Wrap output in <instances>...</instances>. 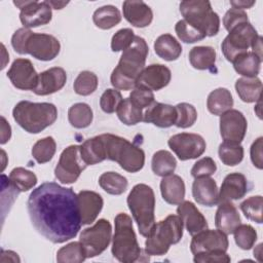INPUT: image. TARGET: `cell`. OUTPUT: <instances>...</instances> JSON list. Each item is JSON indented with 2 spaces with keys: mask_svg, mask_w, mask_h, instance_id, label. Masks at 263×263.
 Returning <instances> with one entry per match:
<instances>
[{
  "mask_svg": "<svg viewBox=\"0 0 263 263\" xmlns=\"http://www.w3.org/2000/svg\"><path fill=\"white\" fill-rule=\"evenodd\" d=\"M27 210L34 228L47 240L63 243L81 228L77 194L54 182H45L29 195Z\"/></svg>",
  "mask_w": 263,
  "mask_h": 263,
  "instance_id": "cell-1",
  "label": "cell"
},
{
  "mask_svg": "<svg viewBox=\"0 0 263 263\" xmlns=\"http://www.w3.org/2000/svg\"><path fill=\"white\" fill-rule=\"evenodd\" d=\"M149 52L147 42L140 36L135 39L129 47L122 51L118 65L111 73V84L116 89L130 90L136 86L140 73L145 68Z\"/></svg>",
  "mask_w": 263,
  "mask_h": 263,
  "instance_id": "cell-2",
  "label": "cell"
},
{
  "mask_svg": "<svg viewBox=\"0 0 263 263\" xmlns=\"http://www.w3.org/2000/svg\"><path fill=\"white\" fill-rule=\"evenodd\" d=\"M12 116L27 133L39 134L57 120L58 109L51 103L21 101L14 106Z\"/></svg>",
  "mask_w": 263,
  "mask_h": 263,
  "instance_id": "cell-3",
  "label": "cell"
},
{
  "mask_svg": "<svg viewBox=\"0 0 263 263\" xmlns=\"http://www.w3.org/2000/svg\"><path fill=\"white\" fill-rule=\"evenodd\" d=\"M100 137L104 144L106 159L116 161L128 173H137L143 168L145 164L143 149L113 134H102Z\"/></svg>",
  "mask_w": 263,
  "mask_h": 263,
  "instance_id": "cell-4",
  "label": "cell"
},
{
  "mask_svg": "<svg viewBox=\"0 0 263 263\" xmlns=\"http://www.w3.org/2000/svg\"><path fill=\"white\" fill-rule=\"evenodd\" d=\"M128 209L136 221L141 235L147 237L155 225V195L146 184H137L126 198Z\"/></svg>",
  "mask_w": 263,
  "mask_h": 263,
  "instance_id": "cell-5",
  "label": "cell"
},
{
  "mask_svg": "<svg viewBox=\"0 0 263 263\" xmlns=\"http://www.w3.org/2000/svg\"><path fill=\"white\" fill-rule=\"evenodd\" d=\"M115 232L112 238L111 252L114 258L122 263H134L141 257L142 250L138 243L132 218L119 213L115 219Z\"/></svg>",
  "mask_w": 263,
  "mask_h": 263,
  "instance_id": "cell-6",
  "label": "cell"
},
{
  "mask_svg": "<svg viewBox=\"0 0 263 263\" xmlns=\"http://www.w3.org/2000/svg\"><path fill=\"white\" fill-rule=\"evenodd\" d=\"M183 236V222L178 215H168L155 223L145 241V253L149 256H162L172 245L178 243Z\"/></svg>",
  "mask_w": 263,
  "mask_h": 263,
  "instance_id": "cell-7",
  "label": "cell"
},
{
  "mask_svg": "<svg viewBox=\"0 0 263 263\" xmlns=\"http://www.w3.org/2000/svg\"><path fill=\"white\" fill-rule=\"evenodd\" d=\"M180 12L183 20L198 28L205 36L217 35L220 29V17L212 9L211 3L206 0H188L180 3Z\"/></svg>",
  "mask_w": 263,
  "mask_h": 263,
  "instance_id": "cell-8",
  "label": "cell"
},
{
  "mask_svg": "<svg viewBox=\"0 0 263 263\" xmlns=\"http://www.w3.org/2000/svg\"><path fill=\"white\" fill-rule=\"evenodd\" d=\"M259 35L250 22L233 28L221 44L222 52L228 62H233L238 55L248 51Z\"/></svg>",
  "mask_w": 263,
  "mask_h": 263,
  "instance_id": "cell-9",
  "label": "cell"
},
{
  "mask_svg": "<svg viewBox=\"0 0 263 263\" xmlns=\"http://www.w3.org/2000/svg\"><path fill=\"white\" fill-rule=\"evenodd\" d=\"M112 237V226L106 219H100L91 227L80 233L79 241L83 247L86 258L101 255L109 246Z\"/></svg>",
  "mask_w": 263,
  "mask_h": 263,
  "instance_id": "cell-10",
  "label": "cell"
},
{
  "mask_svg": "<svg viewBox=\"0 0 263 263\" xmlns=\"http://www.w3.org/2000/svg\"><path fill=\"white\" fill-rule=\"evenodd\" d=\"M86 166L80 154V145H70L61 153L54 176L63 184H72L77 181Z\"/></svg>",
  "mask_w": 263,
  "mask_h": 263,
  "instance_id": "cell-11",
  "label": "cell"
},
{
  "mask_svg": "<svg viewBox=\"0 0 263 263\" xmlns=\"http://www.w3.org/2000/svg\"><path fill=\"white\" fill-rule=\"evenodd\" d=\"M167 145L180 160L195 159L203 154L206 148L204 139L197 134L181 133L172 136Z\"/></svg>",
  "mask_w": 263,
  "mask_h": 263,
  "instance_id": "cell-12",
  "label": "cell"
},
{
  "mask_svg": "<svg viewBox=\"0 0 263 263\" xmlns=\"http://www.w3.org/2000/svg\"><path fill=\"white\" fill-rule=\"evenodd\" d=\"M13 4L21 9L20 20L24 28L43 26L51 21L52 8L46 1H13Z\"/></svg>",
  "mask_w": 263,
  "mask_h": 263,
  "instance_id": "cell-13",
  "label": "cell"
},
{
  "mask_svg": "<svg viewBox=\"0 0 263 263\" xmlns=\"http://www.w3.org/2000/svg\"><path fill=\"white\" fill-rule=\"evenodd\" d=\"M60 41L50 34L32 32L26 43V54L39 61L53 60L60 53Z\"/></svg>",
  "mask_w": 263,
  "mask_h": 263,
  "instance_id": "cell-14",
  "label": "cell"
},
{
  "mask_svg": "<svg viewBox=\"0 0 263 263\" xmlns=\"http://www.w3.org/2000/svg\"><path fill=\"white\" fill-rule=\"evenodd\" d=\"M247 127V119L238 110L230 109L220 115V135L224 142L240 144L246 136Z\"/></svg>",
  "mask_w": 263,
  "mask_h": 263,
  "instance_id": "cell-15",
  "label": "cell"
},
{
  "mask_svg": "<svg viewBox=\"0 0 263 263\" xmlns=\"http://www.w3.org/2000/svg\"><path fill=\"white\" fill-rule=\"evenodd\" d=\"M229 246L227 234L219 229H204L194 235L190 242V250L193 255L210 253L213 251H227Z\"/></svg>",
  "mask_w": 263,
  "mask_h": 263,
  "instance_id": "cell-16",
  "label": "cell"
},
{
  "mask_svg": "<svg viewBox=\"0 0 263 263\" xmlns=\"http://www.w3.org/2000/svg\"><path fill=\"white\" fill-rule=\"evenodd\" d=\"M39 74L28 59H16L10 66L7 77L12 85L22 90H34L38 83Z\"/></svg>",
  "mask_w": 263,
  "mask_h": 263,
  "instance_id": "cell-17",
  "label": "cell"
},
{
  "mask_svg": "<svg viewBox=\"0 0 263 263\" xmlns=\"http://www.w3.org/2000/svg\"><path fill=\"white\" fill-rule=\"evenodd\" d=\"M172 78L171 70L162 64H151L140 73L136 85L146 87L150 90H159L165 87Z\"/></svg>",
  "mask_w": 263,
  "mask_h": 263,
  "instance_id": "cell-18",
  "label": "cell"
},
{
  "mask_svg": "<svg viewBox=\"0 0 263 263\" xmlns=\"http://www.w3.org/2000/svg\"><path fill=\"white\" fill-rule=\"evenodd\" d=\"M67 81L66 71L61 67H52L38 76V83L33 90L37 96H47L62 89Z\"/></svg>",
  "mask_w": 263,
  "mask_h": 263,
  "instance_id": "cell-19",
  "label": "cell"
},
{
  "mask_svg": "<svg viewBox=\"0 0 263 263\" xmlns=\"http://www.w3.org/2000/svg\"><path fill=\"white\" fill-rule=\"evenodd\" d=\"M176 107L159 102H153L143 114V121L160 128L171 127L176 123Z\"/></svg>",
  "mask_w": 263,
  "mask_h": 263,
  "instance_id": "cell-20",
  "label": "cell"
},
{
  "mask_svg": "<svg viewBox=\"0 0 263 263\" xmlns=\"http://www.w3.org/2000/svg\"><path fill=\"white\" fill-rule=\"evenodd\" d=\"M248 191L249 186L246 176L240 173H231L222 182L219 190V202L240 199Z\"/></svg>",
  "mask_w": 263,
  "mask_h": 263,
  "instance_id": "cell-21",
  "label": "cell"
},
{
  "mask_svg": "<svg viewBox=\"0 0 263 263\" xmlns=\"http://www.w3.org/2000/svg\"><path fill=\"white\" fill-rule=\"evenodd\" d=\"M80 217L82 225L93 223L103 209L104 200L102 196L90 190H81L77 194Z\"/></svg>",
  "mask_w": 263,
  "mask_h": 263,
  "instance_id": "cell-22",
  "label": "cell"
},
{
  "mask_svg": "<svg viewBox=\"0 0 263 263\" xmlns=\"http://www.w3.org/2000/svg\"><path fill=\"white\" fill-rule=\"evenodd\" d=\"M177 213L189 234L194 235L209 227L204 216L195 204L189 200H183L177 208Z\"/></svg>",
  "mask_w": 263,
  "mask_h": 263,
  "instance_id": "cell-23",
  "label": "cell"
},
{
  "mask_svg": "<svg viewBox=\"0 0 263 263\" xmlns=\"http://www.w3.org/2000/svg\"><path fill=\"white\" fill-rule=\"evenodd\" d=\"M192 195L201 205L214 206L219 203V189L214 179L210 177L195 178L192 184Z\"/></svg>",
  "mask_w": 263,
  "mask_h": 263,
  "instance_id": "cell-24",
  "label": "cell"
},
{
  "mask_svg": "<svg viewBox=\"0 0 263 263\" xmlns=\"http://www.w3.org/2000/svg\"><path fill=\"white\" fill-rule=\"evenodd\" d=\"M122 11L124 18L138 28L149 26L153 20L152 9L143 1H124Z\"/></svg>",
  "mask_w": 263,
  "mask_h": 263,
  "instance_id": "cell-25",
  "label": "cell"
},
{
  "mask_svg": "<svg viewBox=\"0 0 263 263\" xmlns=\"http://www.w3.org/2000/svg\"><path fill=\"white\" fill-rule=\"evenodd\" d=\"M215 215V225L217 229L225 234H232L238 225H240V216L231 201L218 203Z\"/></svg>",
  "mask_w": 263,
  "mask_h": 263,
  "instance_id": "cell-26",
  "label": "cell"
},
{
  "mask_svg": "<svg viewBox=\"0 0 263 263\" xmlns=\"http://www.w3.org/2000/svg\"><path fill=\"white\" fill-rule=\"evenodd\" d=\"M160 192L163 200L170 204L177 205L184 200L185 183L178 175L162 177L160 182Z\"/></svg>",
  "mask_w": 263,
  "mask_h": 263,
  "instance_id": "cell-27",
  "label": "cell"
},
{
  "mask_svg": "<svg viewBox=\"0 0 263 263\" xmlns=\"http://www.w3.org/2000/svg\"><path fill=\"white\" fill-rule=\"evenodd\" d=\"M155 53L164 61H176L182 53V46L171 34L158 36L154 42Z\"/></svg>",
  "mask_w": 263,
  "mask_h": 263,
  "instance_id": "cell-28",
  "label": "cell"
},
{
  "mask_svg": "<svg viewBox=\"0 0 263 263\" xmlns=\"http://www.w3.org/2000/svg\"><path fill=\"white\" fill-rule=\"evenodd\" d=\"M235 90L245 103H256L261 99L262 82L258 77H241L235 82Z\"/></svg>",
  "mask_w": 263,
  "mask_h": 263,
  "instance_id": "cell-29",
  "label": "cell"
},
{
  "mask_svg": "<svg viewBox=\"0 0 263 263\" xmlns=\"http://www.w3.org/2000/svg\"><path fill=\"white\" fill-rule=\"evenodd\" d=\"M233 106L231 92L225 87H218L210 92L206 100L208 110L214 115H222Z\"/></svg>",
  "mask_w": 263,
  "mask_h": 263,
  "instance_id": "cell-30",
  "label": "cell"
},
{
  "mask_svg": "<svg viewBox=\"0 0 263 263\" xmlns=\"http://www.w3.org/2000/svg\"><path fill=\"white\" fill-rule=\"evenodd\" d=\"M80 154L86 165H93L106 159L104 144L100 136L85 140L80 145Z\"/></svg>",
  "mask_w": 263,
  "mask_h": 263,
  "instance_id": "cell-31",
  "label": "cell"
},
{
  "mask_svg": "<svg viewBox=\"0 0 263 263\" xmlns=\"http://www.w3.org/2000/svg\"><path fill=\"white\" fill-rule=\"evenodd\" d=\"M189 62L194 69L213 70L216 63V50L211 46H194L189 51Z\"/></svg>",
  "mask_w": 263,
  "mask_h": 263,
  "instance_id": "cell-32",
  "label": "cell"
},
{
  "mask_svg": "<svg viewBox=\"0 0 263 263\" xmlns=\"http://www.w3.org/2000/svg\"><path fill=\"white\" fill-rule=\"evenodd\" d=\"M262 59L253 51H247L238 55L232 63L234 70L243 77H257L260 72Z\"/></svg>",
  "mask_w": 263,
  "mask_h": 263,
  "instance_id": "cell-33",
  "label": "cell"
},
{
  "mask_svg": "<svg viewBox=\"0 0 263 263\" xmlns=\"http://www.w3.org/2000/svg\"><path fill=\"white\" fill-rule=\"evenodd\" d=\"M92 21L96 27L102 30H109L120 23L121 13L113 5H104L95 10Z\"/></svg>",
  "mask_w": 263,
  "mask_h": 263,
  "instance_id": "cell-34",
  "label": "cell"
},
{
  "mask_svg": "<svg viewBox=\"0 0 263 263\" xmlns=\"http://www.w3.org/2000/svg\"><path fill=\"white\" fill-rule=\"evenodd\" d=\"M177 166V160L173 154L166 150H158L152 156L151 167L153 173L159 177L173 175Z\"/></svg>",
  "mask_w": 263,
  "mask_h": 263,
  "instance_id": "cell-35",
  "label": "cell"
},
{
  "mask_svg": "<svg viewBox=\"0 0 263 263\" xmlns=\"http://www.w3.org/2000/svg\"><path fill=\"white\" fill-rule=\"evenodd\" d=\"M100 187L111 195H120L127 189V179L115 172H106L99 178Z\"/></svg>",
  "mask_w": 263,
  "mask_h": 263,
  "instance_id": "cell-36",
  "label": "cell"
},
{
  "mask_svg": "<svg viewBox=\"0 0 263 263\" xmlns=\"http://www.w3.org/2000/svg\"><path fill=\"white\" fill-rule=\"evenodd\" d=\"M93 114L89 105L85 103H76L68 110V120L75 128H85L92 122Z\"/></svg>",
  "mask_w": 263,
  "mask_h": 263,
  "instance_id": "cell-37",
  "label": "cell"
},
{
  "mask_svg": "<svg viewBox=\"0 0 263 263\" xmlns=\"http://www.w3.org/2000/svg\"><path fill=\"white\" fill-rule=\"evenodd\" d=\"M119 120L125 125H135L143 120V109L134 104L129 98L123 99L116 110Z\"/></svg>",
  "mask_w": 263,
  "mask_h": 263,
  "instance_id": "cell-38",
  "label": "cell"
},
{
  "mask_svg": "<svg viewBox=\"0 0 263 263\" xmlns=\"http://www.w3.org/2000/svg\"><path fill=\"white\" fill-rule=\"evenodd\" d=\"M9 181L18 192H26L36 186L37 177L25 167H14L9 174Z\"/></svg>",
  "mask_w": 263,
  "mask_h": 263,
  "instance_id": "cell-39",
  "label": "cell"
},
{
  "mask_svg": "<svg viewBox=\"0 0 263 263\" xmlns=\"http://www.w3.org/2000/svg\"><path fill=\"white\" fill-rule=\"evenodd\" d=\"M57 150V144L52 137L38 140L32 148V156L38 163H46L52 159Z\"/></svg>",
  "mask_w": 263,
  "mask_h": 263,
  "instance_id": "cell-40",
  "label": "cell"
},
{
  "mask_svg": "<svg viewBox=\"0 0 263 263\" xmlns=\"http://www.w3.org/2000/svg\"><path fill=\"white\" fill-rule=\"evenodd\" d=\"M85 259L86 255L80 241H72L62 247L57 253L59 263H81Z\"/></svg>",
  "mask_w": 263,
  "mask_h": 263,
  "instance_id": "cell-41",
  "label": "cell"
},
{
  "mask_svg": "<svg viewBox=\"0 0 263 263\" xmlns=\"http://www.w3.org/2000/svg\"><path fill=\"white\" fill-rule=\"evenodd\" d=\"M220 160L228 166H234L241 162L243 158V148L240 144L223 142L218 149Z\"/></svg>",
  "mask_w": 263,
  "mask_h": 263,
  "instance_id": "cell-42",
  "label": "cell"
},
{
  "mask_svg": "<svg viewBox=\"0 0 263 263\" xmlns=\"http://www.w3.org/2000/svg\"><path fill=\"white\" fill-rule=\"evenodd\" d=\"M175 31L178 38L185 43H194L206 37L202 31L192 26L185 20H180L177 22L175 26Z\"/></svg>",
  "mask_w": 263,
  "mask_h": 263,
  "instance_id": "cell-43",
  "label": "cell"
},
{
  "mask_svg": "<svg viewBox=\"0 0 263 263\" xmlns=\"http://www.w3.org/2000/svg\"><path fill=\"white\" fill-rule=\"evenodd\" d=\"M73 87L77 95L89 96L98 87V77L90 71H82L76 77Z\"/></svg>",
  "mask_w": 263,
  "mask_h": 263,
  "instance_id": "cell-44",
  "label": "cell"
},
{
  "mask_svg": "<svg viewBox=\"0 0 263 263\" xmlns=\"http://www.w3.org/2000/svg\"><path fill=\"white\" fill-rule=\"evenodd\" d=\"M262 205L263 198L261 195L251 196L240 203V210L249 220L258 224L262 223Z\"/></svg>",
  "mask_w": 263,
  "mask_h": 263,
  "instance_id": "cell-45",
  "label": "cell"
},
{
  "mask_svg": "<svg viewBox=\"0 0 263 263\" xmlns=\"http://www.w3.org/2000/svg\"><path fill=\"white\" fill-rule=\"evenodd\" d=\"M235 243L241 250H250L257 240L256 230L249 224H240L233 231Z\"/></svg>",
  "mask_w": 263,
  "mask_h": 263,
  "instance_id": "cell-46",
  "label": "cell"
},
{
  "mask_svg": "<svg viewBox=\"0 0 263 263\" xmlns=\"http://www.w3.org/2000/svg\"><path fill=\"white\" fill-rule=\"evenodd\" d=\"M176 107L177 120L175 125L180 128H188L192 126L197 119V111L195 107L189 103H179Z\"/></svg>",
  "mask_w": 263,
  "mask_h": 263,
  "instance_id": "cell-47",
  "label": "cell"
},
{
  "mask_svg": "<svg viewBox=\"0 0 263 263\" xmlns=\"http://www.w3.org/2000/svg\"><path fill=\"white\" fill-rule=\"evenodd\" d=\"M123 98L120 91L116 88L106 89L100 98V107L105 113H114L119 104L122 102Z\"/></svg>",
  "mask_w": 263,
  "mask_h": 263,
  "instance_id": "cell-48",
  "label": "cell"
},
{
  "mask_svg": "<svg viewBox=\"0 0 263 263\" xmlns=\"http://www.w3.org/2000/svg\"><path fill=\"white\" fill-rule=\"evenodd\" d=\"M135 33L129 28L118 30L111 39V49L114 52L123 51L130 46L135 39Z\"/></svg>",
  "mask_w": 263,
  "mask_h": 263,
  "instance_id": "cell-49",
  "label": "cell"
},
{
  "mask_svg": "<svg viewBox=\"0 0 263 263\" xmlns=\"http://www.w3.org/2000/svg\"><path fill=\"white\" fill-rule=\"evenodd\" d=\"M128 98L134 104H136L141 109L148 108L153 102H155L153 91L140 85H136L133 88Z\"/></svg>",
  "mask_w": 263,
  "mask_h": 263,
  "instance_id": "cell-50",
  "label": "cell"
},
{
  "mask_svg": "<svg viewBox=\"0 0 263 263\" xmlns=\"http://www.w3.org/2000/svg\"><path fill=\"white\" fill-rule=\"evenodd\" d=\"M217 171L216 162L212 157H202L197 160L191 168V176L194 178L211 177Z\"/></svg>",
  "mask_w": 263,
  "mask_h": 263,
  "instance_id": "cell-51",
  "label": "cell"
},
{
  "mask_svg": "<svg viewBox=\"0 0 263 263\" xmlns=\"http://www.w3.org/2000/svg\"><path fill=\"white\" fill-rule=\"evenodd\" d=\"M249 22L248 14L245 10L241 9H236V8H230L224 15L223 17V25L224 28L230 32L233 28L238 26L239 24Z\"/></svg>",
  "mask_w": 263,
  "mask_h": 263,
  "instance_id": "cell-52",
  "label": "cell"
},
{
  "mask_svg": "<svg viewBox=\"0 0 263 263\" xmlns=\"http://www.w3.org/2000/svg\"><path fill=\"white\" fill-rule=\"evenodd\" d=\"M193 261L195 263H229L231 258L225 251H213L194 255Z\"/></svg>",
  "mask_w": 263,
  "mask_h": 263,
  "instance_id": "cell-53",
  "label": "cell"
},
{
  "mask_svg": "<svg viewBox=\"0 0 263 263\" xmlns=\"http://www.w3.org/2000/svg\"><path fill=\"white\" fill-rule=\"evenodd\" d=\"M32 31L28 28H20L11 37V45L13 49L20 54H26V43Z\"/></svg>",
  "mask_w": 263,
  "mask_h": 263,
  "instance_id": "cell-54",
  "label": "cell"
},
{
  "mask_svg": "<svg viewBox=\"0 0 263 263\" xmlns=\"http://www.w3.org/2000/svg\"><path fill=\"white\" fill-rule=\"evenodd\" d=\"M262 147H263V138L259 137L257 140H255V142L252 144L251 149H250L251 160H252L253 164L259 170H262V167H263Z\"/></svg>",
  "mask_w": 263,
  "mask_h": 263,
  "instance_id": "cell-55",
  "label": "cell"
},
{
  "mask_svg": "<svg viewBox=\"0 0 263 263\" xmlns=\"http://www.w3.org/2000/svg\"><path fill=\"white\" fill-rule=\"evenodd\" d=\"M11 137V127L8 124V122L6 121V119L1 116V141L0 143L3 145L5 143H7V141H9Z\"/></svg>",
  "mask_w": 263,
  "mask_h": 263,
  "instance_id": "cell-56",
  "label": "cell"
},
{
  "mask_svg": "<svg viewBox=\"0 0 263 263\" xmlns=\"http://www.w3.org/2000/svg\"><path fill=\"white\" fill-rule=\"evenodd\" d=\"M256 3V1L252 0V1H230V5H232L233 8H236V9H248V8H251L254 4Z\"/></svg>",
  "mask_w": 263,
  "mask_h": 263,
  "instance_id": "cell-57",
  "label": "cell"
},
{
  "mask_svg": "<svg viewBox=\"0 0 263 263\" xmlns=\"http://www.w3.org/2000/svg\"><path fill=\"white\" fill-rule=\"evenodd\" d=\"M51 8L54 9H62L65 5L68 4V2H57V1H46Z\"/></svg>",
  "mask_w": 263,
  "mask_h": 263,
  "instance_id": "cell-58",
  "label": "cell"
},
{
  "mask_svg": "<svg viewBox=\"0 0 263 263\" xmlns=\"http://www.w3.org/2000/svg\"><path fill=\"white\" fill-rule=\"evenodd\" d=\"M261 248H262V243H259L258 246H257V250L255 249L254 250V255H256V257L258 258V260L261 262L262 260H261V258H260V256H261Z\"/></svg>",
  "mask_w": 263,
  "mask_h": 263,
  "instance_id": "cell-59",
  "label": "cell"
}]
</instances>
